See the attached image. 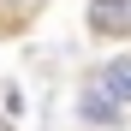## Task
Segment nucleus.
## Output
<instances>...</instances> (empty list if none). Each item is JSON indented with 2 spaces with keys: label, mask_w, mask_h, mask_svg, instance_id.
<instances>
[{
  "label": "nucleus",
  "mask_w": 131,
  "mask_h": 131,
  "mask_svg": "<svg viewBox=\"0 0 131 131\" xmlns=\"http://www.w3.org/2000/svg\"><path fill=\"white\" fill-rule=\"evenodd\" d=\"M0 6H30V0H0Z\"/></svg>",
  "instance_id": "4"
},
{
  "label": "nucleus",
  "mask_w": 131,
  "mask_h": 131,
  "mask_svg": "<svg viewBox=\"0 0 131 131\" xmlns=\"http://www.w3.org/2000/svg\"><path fill=\"white\" fill-rule=\"evenodd\" d=\"M90 30L95 36H131V0H90Z\"/></svg>",
  "instance_id": "1"
},
{
  "label": "nucleus",
  "mask_w": 131,
  "mask_h": 131,
  "mask_svg": "<svg viewBox=\"0 0 131 131\" xmlns=\"http://www.w3.org/2000/svg\"><path fill=\"white\" fill-rule=\"evenodd\" d=\"M83 119H95V125H119V101H107L95 83L83 90Z\"/></svg>",
  "instance_id": "3"
},
{
  "label": "nucleus",
  "mask_w": 131,
  "mask_h": 131,
  "mask_svg": "<svg viewBox=\"0 0 131 131\" xmlns=\"http://www.w3.org/2000/svg\"><path fill=\"white\" fill-rule=\"evenodd\" d=\"M95 90L107 95V101H131V54H119V60H107L101 66V72H95Z\"/></svg>",
  "instance_id": "2"
}]
</instances>
